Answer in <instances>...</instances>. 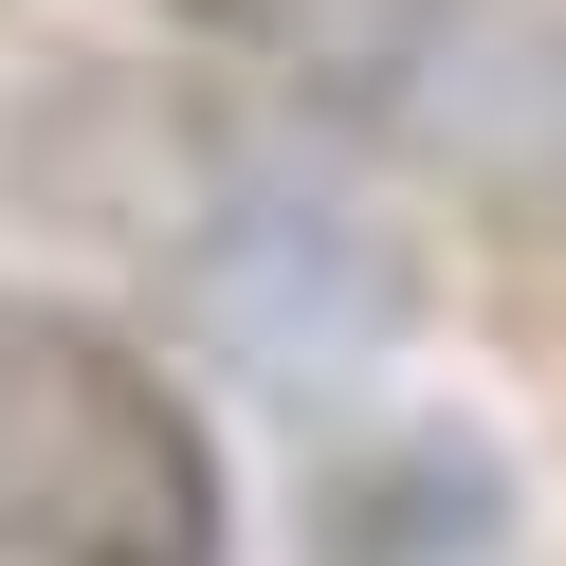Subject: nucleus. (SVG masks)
<instances>
[{
    "label": "nucleus",
    "instance_id": "nucleus-2",
    "mask_svg": "<svg viewBox=\"0 0 566 566\" xmlns=\"http://www.w3.org/2000/svg\"><path fill=\"white\" fill-rule=\"evenodd\" d=\"M184 19L238 38V55H274V74H311V92H347V111H402L475 38V0H184Z\"/></svg>",
    "mask_w": 566,
    "mask_h": 566
},
{
    "label": "nucleus",
    "instance_id": "nucleus-1",
    "mask_svg": "<svg viewBox=\"0 0 566 566\" xmlns=\"http://www.w3.org/2000/svg\"><path fill=\"white\" fill-rule=\"evenodd\" d=\"M238 493L201 402L128 329L0 293V566H220Z\"/></svg>",
    "mask_w": 566,
    "mask_h": 566
}]
</instances>
